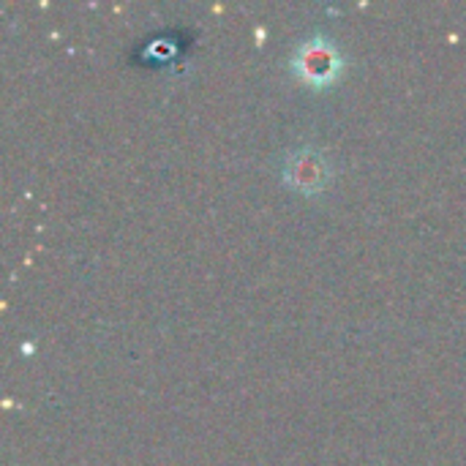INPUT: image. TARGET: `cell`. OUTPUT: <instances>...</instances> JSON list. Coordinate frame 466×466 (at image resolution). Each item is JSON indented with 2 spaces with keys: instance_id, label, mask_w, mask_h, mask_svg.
I'll return each instance as SVG.
<instances>
[{
  "instance_id": "cell-1",
  "label": "cell",
  "mask_w": 466,
  "mask_h": 466,
  "mask_svg": "<svg viewBox=\"0 0 466 466\" xmlns=\"http://www.w3.org/2000/svg\"><path fill=\"white\" fill-rule=\"evenodd\" d=\"M289 71L311 90H328L344 74V57L328 35L317 33L298 44L289 57Z\"/></svg>"
},
{
  "instance_id": "cell-2",
  "label": "cell",
  "mask_w": 466,
  "mask_h": 466,
  "mask_svg": "<svg viewBox=\"0 0 466 466\" xmlns=\"http://www.w3.org/2000/svg\"><path fill=\"white\" fill-rule=\"evenodd\" d=\"M281 180L300 194H319L330 183V161L322 150L300 147L284 158Z\"/></svg>"
}]
</instances>
